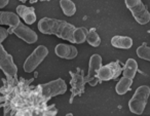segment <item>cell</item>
<instances>
[{
  "mask_svg": "<svg viewBox=\"0 0 150 116\" xmlns=\"http://www.w3.org/2000/svg\"><path fill=\"white\" fill-rule=\"evenodd\" d=\"M38 30L42 34L56 35L59 38H62V39L74 43L73 32L75 30V27L72 24H69L66 21L50 19V18H43L38 23Z\"/></svg>",
  "mask_w": 150,
  "mask_h": 116,
  "instance_id": "6da1fadb",
  "label": "cell"
},
{
  "mask_svg": "<svg viewBox=\"0 0 150 116\" xmlns=\"http://www.w3.org/2000/svg\"><path fill=\"white\" fill-rule=\"evenodd\" d=\"M150 95V87L148 85H141L135 91L133 98L129 100V107L131 112L141 115L143 114L145 107L147 105L148 98Z\"/></svg>",
  "mask_w": 150,
  "mask_h": 116,
  "instance_id": "7a4b0ae2",
  "label": "cell"
},
{
  "mask_svg": "<svg viewBox=\"0 0 150 116\" xmlns=\"http://www.w3.org/2000/svg\"><path fill=\"white\" fill-rule=\"evenodd\" d=\"M125 2L133 17L140 25H146L149 23L150 13L147 11L141 0H125Z\"/></svg>",
  "mask_w": 150,
  "mask_h": 116,
  "instance_id": "3957f363",
  "label": "cell"
},
{
  "mask_svg": "<svg viewBox=\"0 0 150 116\" xmlns=\"http://www.w3.org/2000/svg\"><path fill=\"white\" fill-rule=\"evenodd\" d=\"M41 97L45 101L52 99V97H56L59 95H64L67 91V84L63 79L59 78L54 81H50L48 83H44L39 86Z\"/></svg>",
  "mask_w": 150,
  "mask_h": 116,
  "instance_id": "277c9868",
  "label": "cell"
},
{
  "mask_svg": "<svg viewBox=\"0 0 150 116\" xmlns=\"http://www.w3.org/2000/svg\"><path fill=\"white\" fill-rule=\"evenodd\" d=\"M48 50L44 45H39L33 50L31 54L24 63V71L26 73H31L42 63V61L47 57Z\"/></svg>",
  "mask_w": 150,
  "mask_h": 116,
  "instance_id": "5b68a950",
  "label": "cell"
},
{
  "mask_svg": "<svg viewBox=\"0 0 150 116\" xmlns=\"http://www.w3.org/2000/svg\"><path fill=\"white\" fill-rule=\"evenodd\" d=\"M122 72L119 62H112L105 66H101L97 73V77L100 81H108L111 79H115Z\"/></svg>",
  "mask_w": 150,
  "mask_h": 116,
  "instance_id": "8992f818",
  "label": "cell"
},
{
  "mask_svg": "<svg viewBox=\"0 0 150 116\" xmlns=\"http://www.w3.org/2000/svg\"><path fill=\"white\" fill-rule=\"evenodd\" d=\"M0 69L6 76L13 77L18 73V67L16 66L11 54L5 50L3 45L0 43Z\"/></svg>",
  "mask_w": 150,
  "mask_h": 116,
  "instance_id": "52a82bcc",
  "label": "cell"
},
{
  "mask_svg": "<svg viewBox=\"0 0 150 116\" xmlns=\"http://www.w3.org/2000/svg\"><path fill=\"white\" fill-rule=\"evenodd\" d=\"M11 31L13 34H16L19 38H21L22 40H24V41L29 44L35 43L38 39V35L36 34V32H34L32 29H30L28 26L22 24L21 22H20L18 26L11 28Z\"/></svg>",
  "mask_w": 150,
  "mask_h": 116,
  "instance_id": "ba28073f",
  "label": "cell"
},
{
  "mask_svg": "<svg viewBox=\"0 0 150 116\" xmlns=\"http://www.w3.org/2000/svg\"><path fill=\"white\" fill-rule=\"evenodd\" d=\"M102 66V57L100 54H93L90 59V65H88V73L86 76V80L90 83L91 85H96L97 81L99 80L97 77V73H98L100 67Z\"/></svg>",
  "mask_w": 150,
  "mask_h": 116,
  "instance_id": "9c48e42d",
  "label": "cell"
},
{
  "mask_svg": "<svg viewBox=\"0 0 150 116\" xmlns=\"http://www.w3.org/2000/svg\"><path fill=\"white\" fill-rule=\"evenodd\" d=\"M70 74L72 76L71 79V86H72V95H71L70 103H72L73 99L76 95H80L84 93V83L86 82V78L83 76V72L80 70V73H74L70 71Z\"/></svg>",
  "mask_w": 150,
  "mask_h": 116,
  "instance_id": "30bf717a",
  "label": "cell"
},
{
  "mask_svg": "<svg viewBox=\"0 0 150 116\" xmlns=\"http://www.w3.org/2000/svg\"><path fill=\"white\" fill-rule=\"evenodd\" d=\"M54 52L59 58L67 59V60H72L77 56L78 52L77 48L73 45H67L65 43H60L56 46Z\"/></svg>",
  "mask_w": 150,
  "mask_h": 116,
  "instance_id": "8fae6325",
  "label": "cell"
},
{
  "mask_svg": "<svg viewBox=\"0 0 150 116\" xmlns=\"http://www.w3.org/2000/svg\"><path fill=\"white\" fill-rule=\"evenodd\" d=\"M17 13L28 25H32L36 22V13L33 7H28L26 5H19L17 7Z\"/></svg>",
  "mask_w": 150,
  "mask_h": 116,
  "instance_id": "7c38bea8",
  "label": "cell"
},
{
  "mask_svg": "<svg viewBox=\"0 0 150 116\" xmlns=\"http://www.w3.org/2000/svg\"><path fill=\"white\" fill-rule=\"evenodd\" d=\"M20 23V17L11 11H0V25H7L11 28L18 26Z\"/></svg>",
  "mask_w": 150,
  "mask_h": 116,
  "instance_id": "4fadbf2b",
  "label": "cell"
},
{
  "mask_svg": "<svg viewBox=\"0 0 150 116\" xmlns=\"http://www.w3.org/2000/svg\"><path fill=\"white\" fill-rule=\"evenodd\" d=\"M111 45L121 50H129L133 46V39L127 36H114L111 39Z\"/></svg>",
  "mask_w": 150,
  "mask_h": 116,
  "instance_id": "5bb4252c",
  "label": "cell"
},
{
  "mask_svg": "<svg viewBox=\"0 0 150 116\" xmlns=\"http://www.w3.org/2000/svg\"><path fill=\"white\" fill-rule=\"evenodd\" d=\"M138 71V63L134 59H129L125 63V67L122 69V74L123 76L127 77V78L133 79L136 76V73Z\"/></svg>",
  "mask_w": 150,
  "mask_h": 116,
  "instance_id": "9a60e30c",
  "label": "cell"
},
{
  "mask_svg": "<svg viewBox=\"0 0 150 116\" xmlns=\"http://www.w3.org/2000/svg\"><path fill=\"white\" fill-rule=\"evenodd\" d=\"M132 84H133V79L123 76L116 84L115 91H116V93H118V95H125V93H127V91H129Z\"/></svg>",
  "mask_w": 150,
  "mask_h": 116,
  "instance_id": "2e32d148",
  "label": "cell"
},
{
  "mask_svg": "<svg viewBox=\"0 0 150 116\" xmlns=\"http://www.w3.org/2000/svg\"><path fill=\"white\" fill-rule=\"evenodd\" d=\"M61 8H62L63 13H65V16L67 17H72L76 13V6L75 3L71 0H61L60 1Z\"/></svg>",
  "mask_w": 150,
  "mask_h": 116,
  "instance_id": "e0dca14e",
  "label": "cell"
},
{
  "mask_svg": "<svg viewBox=\"0 0 150 116\" xmlns=\"http://www.w3.org/2000/svg\"><path fill=\"white\" fill-rule=\"evenodd\" d=\"M88 29L84 27L80 28H75L74 32H73V39H74V43L81 44L86 40V36H88Z\"/></svg>",
  "mask_w": 150,
  "mask_h": 116,
  "instance_id": "ac0fdd59",
  "label": "cell"
},
{
  "mask_svg": "<svg viewBox=\"0 0 150 116\" xmlns=\"http://www.w3.org/2000/svg\"><path fill=\"white\" fill-rule=\"evenodd\" d=\"M86 41L88 42V44L94 47H98L101 44V38L99 36V34L96 32L95 29H92L90 32H88V36H86Z\"/></svg>",
  "mask_w": 150,
  "mask_h": 116,
  "instance_id": "d6986e66",
  "label": "cell"
},
{
  "mask_svg": "<svg viewBox=\"0 0 150 116\" xmlns=\"http://www.w3.org/2000/svg\"><path fill=\"white\" fill-rule=\"evenodd\" d=\"M137 54L139 58L150 62V47L146 44H143L137 48Z\"/></svg>",
  "mask_w": 150,
  "mask_h": 116,
  "instance_id": "ffe728a7",
  "label": "cell"
},
{
  "mask_svg": "<svg viewBox=\"0 0 150 116\" xmlns=\"http://www.w3.org/2000/svg\"><path fill=\"white\" fill-rule=\"evenodd\" d=\"M7 36H8V30L0 27V43H2V41L7 37Z\"/></svg>",
  "mask_w": 150,
  "mask_h": 116,
  "instance_id": "44dd1931",
  "label": "cell"
},
{
  "mask_svg": "<svg viewBox=\"0 0 150 116\" xmlns=\"http://www.w3.org/2000/svg\"><path fill=\"white\" fill-rule=\"evenodd\" d=\"M9 0H0V8H3L8 4Z\"/></svg>",
  "mask_w": 150,
  "mask_h": 116,
  "instance_id": "7402d4cb",
  "label": "cell"
},
{
  "mask_svg": "<svg viewBox=\"0 0 150 116\" xmlns=\"http://www.w3.org/2000/svg\"><path fill=\"white\" fill-rule=\"evenodd\" d=\"M20 1H22V2H25V1H27V0H20Z\"/></svg>",
  "mask_w": 150,
  "mask_h": 116,
  "instance_id": "603a6c76",
  "label": "cell"
}]
</instances>
